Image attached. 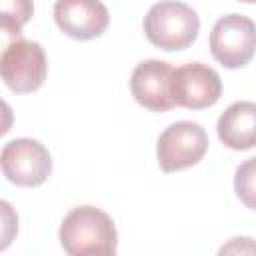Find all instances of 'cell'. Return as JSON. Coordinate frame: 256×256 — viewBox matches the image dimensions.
Masks as SVG:
<instances>
[{"mask_svg": "<svg viewBox=\"0 0 256 256\" xmlns=\"http://www.w3.org/2000/svg\"><path fill=\"white\" fill-rule=\"evenodd\" d=\"M208 150V134L198 122L170 124L158 138L156 158L164 172H178L198 164Z\"/></svg>", "mask_w": 256, "mask_h": 256, "instance_id": "cell-4", "label": "cell"}, {"mask_svg": "<svg viewBox=\"0 0 256 256\" xmlns=\"http://www.w3.org/2000/svg\"><path fill=\"white\" fill-rule=\"evenodd\" d=\"M54 20L66 36L92 40L108 28L110 14L100 0H56Z\"/></svg>", "mask_w": 256, "mask_h": 256, "instance_id": "cell-8", "label": "cell"}, {"mask_svg": "<svg viewBox=\"0 0 256 256\" xmlns=\"http://www.w3.org/2000/svg\"><path fill=\"white\" fill-rule=\"evenodd\" d=\"M210 52L224 68H242L256 54V24L242 14H226L210 32Z\"/></svg>", "mask_w": 256, "mask_h": 256, "instance_id": "cell-5", "label": "cell"}, {"mask_svg": "<svg viewBox=\"0 0 256 256\" xmlns=\"http://www.w3.org/2000/svg\"><path fill=\"white\" fill-rule=\"evenodd\" d=\"M240 2H250V4H256V0H240Z\"/></svg>", "mask_w": 256, "mask_h": 256, "instance_id": "cell-14", "label": "cell"}, {"mask_svg": "<svg viewBox=\"0 0 256 256\" xmlns=\"http://www.w3.org/2000/svg\"><path fill=\"white\" fill-rule=\"evenodd\" d=\"M0 72L4 84L16 94L38 90L48 72L44 48L34 40L18 38L10 42L0 58Z\"/></svg>", "mask_w": 256, "mask_h": 256, "instance_id": "cell-3", "label": "cell"}, {"mask_svg": "<svg viewBox=\"0 0 256 256\" xmlns=\"http://www.w3.org/2000/svg\"><path fill=\"white\" fill-rule=\"evenodd\" d=\"M32 0H0V26L6 34H20L22 26L32 18Z\"/></svg>", "mask_w": 256, "mask_h": 256, "instance_id": "cell-11", "label": "cell"}, {"mask_svg": "<svg viewBox=\"0 0 256 256\" xmlns=\"http://www.w3.org/2000/svg\"><path fill=\"white\" fill-rule=\"evenodd\" d=\"M144 32L156 48L184 50L196 40L200 32V18L188 4L164 0L146 12Z\"/></svg>", "mask_w": 256, "mask_h": 256, "instance_id": "cell-2", "label": "cell"}, {"mask_svg": "<svg viewBox=\"0 0 256 256\" xmlns=\"http://www.w3.org/2000/svg\"><path fill=\"white\" fill-rule=\"evenodd\" d=\"M0 164L4 176L16 186H40L52 170L50 152L34 138H14L6 142Z\"/></svg>", "mask_w": 256, "mask_h": 256, "instance_id": "cell-6", "label": "cell"}, {"mask_svg": "<svg viewBox=\"0 0 256 256\" xmlns=\"http://www.w3.org/2000/svg\"><path fill=\"white\" fill-rule=\"evenodd\" d=\"M170 92L176 106L202 110L218 102L222 94V82L214 68L202 62H188L172 72Z\"/></svg>", "mask_w": 256, "mask_h": 256, "instance_id": "cell-7", "label": "cell"}, {"mask_svg": "<svg viewBox=\"0 0 256 256\" xmlns=\"http://www.w3.org/2000/svg\"><path fill=\"white\" fill-rule=\"evenodd\" d=\"M234 192L240 198V202L256 210V156L244 160L234 174Z\"/></svg>", "mask_w": 256, "mask_h": 256, "instance_id": "cell-12", "label": "cell"}, {"mask_svg": "<svg viewBox=\"0 0 256 256\" xmlns=\"http://www.w3.org/2000/svg\"><path fill=\"white\" fill-rule=\"evenodd\" d=\"M218 138L232 150L256 146V102H234L218 118Z\"/></svg>", "mask_w": 256, "mask_h": 256, "instance_id": "cell-10", "label": "cell"}, {"mask_svg": "<svg viewBox=\"0 0 256 256\" xmlns=\"http://www.w3.org/2000/svg\"><path fill=\"white\" fill-rule=\"evenodd\" d=\"M220 254H256V242L252 238H232L220 248Z\"/></svg>", "mask_w": 256, "mask_h": 256, "instance_id": "cell-13", "label": "cell"}, {"mask_svg": "<svg viewBox=\"0 0 256 256\" xmlns=\"http://www.w3.org/2000/svg\"><path fill=\"white\" fill-rule=\"evenodd\" d=\"M60 244L70 256L116 254L118 234L112 218L96 206L72 208L60 224Z\"/></svg>", "mask_w": 256, "mask_h": 256, "instance_id": "cell-1", "label": "cell"}, {"mask_svg": "<svg viewBox=\"0 0 256 256\" xmlns=\"http://www.w3.org/2000/svg\"><path fill=\"white\" fill-rule=\"evenodd\" d=\"M174 68L164 60L140 62L130 78V90L136 102L152 112H166L174 106L170 80Z\"/></svg>", "mask_w": 256, "mask_h": 256, "instance_id": "cell-9", "label": "cell"}]
</instances>
